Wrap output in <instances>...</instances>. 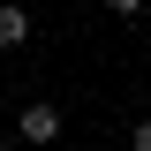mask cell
I'll list each match as a JSON object with an SVG mask.
<instances>
[{"label":"cell","instance_id":"obj_1","mask_svg":"<svg viewBox=\"0 0 151 151\" xmlns=\"http://www.w3.org/2000/svg\"><path fill=\"white\" fill-rule=\"evenodd\" d=\"M15 136H23V144H38V151L60 144V106H45V98H38V106H23V113H15Z\"/></svg>","mask_w":151,"mask_h":151},{"label":"cell","instance_id":"obj_2","mask_svg":"<svg viewBox=\"0 0 151 151\" xmlns=\"http://www.w3.org/2000/svg\"><path fill=\"white\" fill-rule=\"evenodd\" d=\"M23 38H30V8L23 0H0V53H15Z\"/></svg>","mask_w":151,"mask_h":151},{"label":"cell","instance_id":"obj_3","mask_svg":"<svg viewBox=\"0 0 151 151\" xmlns=\"http://www.w3.org/2000/svg\"><path fill=\"white\" fill-rule=\"evenodd\" d=\"M129 151H151V113H136V129H129Z\"/></svg>","mask_w":151,"mask_h":151},{"label":"cell","instance_id":"obj_4","mask_svg":"<svg viewBox=\"0 0 151 151\" xmlns=\"http://www.w3.org/2000/svg\"><path fill=\"white\" fill-rule=\"evenodd\" d=\"M151 0H106V15H144Z\"/></svg>","mask_w":151,"mask_h":151},{"label":"cell","instance_id":"obj_5","mask_svg":"<svg viewBox=\"0 0 151 151\" xmlns=\"http://www.w3.org/2000/svg\"><path fill=\"white\" fill-rule=\"evenodd\" d=\"M8 121H15V113H8V98H0V129H8Z\"/></svg>","mask_w":151,"mask_h":151}]
</instances>
